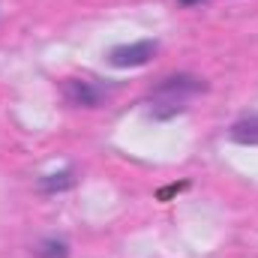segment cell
<instances>
[{
	"mask_svg": "<svg viewBox=\"0 0 258 258\" xmlns=\"http://www.w3.org/2000/svg\"><path fill=\"white\" fill-rule=\"evenodd\" d=\"M186 186H189V183H171V186H165V189H159V192H156V198H159V201H165L168 195L180 192V189H186Z\"/></svg>",
	"mask_w": 258,
	"mask_h": 258,
	"instance_id": "cell-7",
	"label": "cell"
},
{
	"mask_svg": "<svg viewBox=\"0 0 258 258\" xmlns=\"http://www.w3.org/2000/svg\"><path fill=\"white\" fill-rule=\"evenodd\" d=\"M63 96L69 105L75 108H99L105 102V90L96 87L87 78H66L63 81Z\"/></svg>",
	"mask_w": 258,
	"mask_h": 258,
	"instance_id": "cell-3",
	"label": "cell"
},
{
	"mask_svg": "<svg viewBox=\"0 0 258 258\" xmlns=\"http://www.w3.org/2000/svg\"><path fill=\"white\" fill-rule=\"evenodd\" d=\"M228 141L243 144V147H255L258 144V111L240 117V120H234V123L228 126Z\"/></svg>",
	"mask_w": 258,
	"mask_h": 258,
	"instance_id": "cell-4",
	"label": "cell"
},
{
	"mask_svg": "<svg viewBox=\"0 0 258 258\" xmlns=\"http://www.w3.org/2000/svg\"><path fill=\"white\" fill-rule=\"evenodd\" d=\"M177 3H180V6H198L201 0H177Z\"/></svg>",
	"mask_w": 258,
	"mask_h": 258,
	"instance_id": "cell-8",
	"label": "cell"
},
{
	"mask_svg": "<svg viewBox=\"0 0 258 258\" xmlns=\"http://www.w3.org/2000/svg\"><path fill=\"white\" fill-rule=\"evenodd\" d=\"M33 255L36 258H69V243L63 237H42L33 246Z\"/></svg>",
	"mask_w": 258,
	"mask_h": 258,
	"instance_id": "cell-6",
	"label": "cell"
},
{
	"mask_svg": "<svg viewBox=\"0 0 258 258\" xmlns=\"http://www.w3.org/2000/svg\"><path fill=\"white\" fill-rule=\"evenodd\" d=\"M159 51L156 39H138V42H126V45H114L108 51V66L114 69H138L147 66Z\"/></svg>",
	"mask_w": 258,
	"mask_h": 258,
	"instance_id": "cell-2",
	"label": "cell"
},
{
	"mask_svg": "<svg viewBox=\"0 0 258 258\" xmlns=\"http://www.w3.org/2000/svg\"><path fill=\"white\" fill-rule=\"evenodd\" d=\"M207 90V81L192 72H174L159 78L147 93V111L153 120H171L189 108V99Z\"/></svg>",
	"mask_w": 258,
	"mask_h": 258,
	"instance_id": "cell-1",
	"label": "cell"
},
{
	"mask_svg": "<svg viewBox=\"0 0 258 258\" xmlns=\"http://www.w3.org/2000/svg\"><path fill=\"white\" fill-rule=\"evenodd\" d=\"M75 186V168H60V171H51V174H42L36 180V189L42 195H57L66 192Z\"/></svg>",
	"mask_w": 258,
	"mask_h": 258,
	"instance_id": "cell-5",
	"label": "cell"
}]
</instances>
